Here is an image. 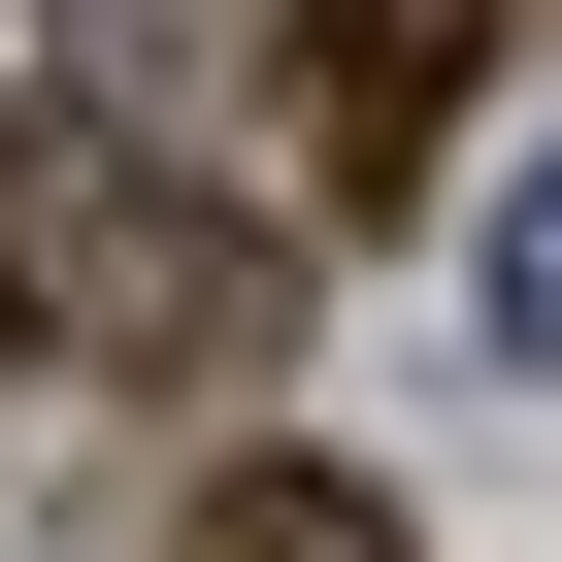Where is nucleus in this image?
<instances>
[{
  "mask_svg": "<svg viewBox=\"0 0 562 562\" xmlns=\"http://www.w3.org/2000/svg\"><path fill=\"white\" fill-rule=\"evenodd\" d=\"M166 562H430V529H397L364 463H299V430H265V463H199V529H166Z\"/></svg>",
  "mask_w": 562,
  "mask_h": 562,
  "instance_id": "nucleus-3",
  "label": "nucleus"
},
{
  "mask_svg": "<svg viewBox=\"0 0 562 562\" xmlns=\"http://www.w3.org/2000/svg\"><path fill=\"white\" fill-rule=\"evenodd\" d=\"M496 331H529V364H562V166H529V232H496Z\"/></svg>",
  "mask_w": 562,
  "mask_h": 562,
  "instance_id": "nucleus-4",
  "label": "nucleus"
},
{
  "mask_svg": "<svg viewBox=\"0 0 562 562\" xmlns=\"http://www.w3.org/2000/svg\"><path fill=\"white\" fill-rule=\"evenodd\" d=\"M0 299H34V331H100V364H232V299H265V232H232L199 166L67 133V166H0Z\"/></svg>",
  "mask_w": 562,
  "mask_h": 562,
  "instance_id": "nucleus-1",
  "label": "nucleus"
},
{
  "mask_svg": "<svg viewBox=\"0 0 562 562\" xmlns=\"http://www.w3.org/2000/svg\"><path fill=\"white\" fill-rule=\"evenodd\" d=\"M463 67H496V0H299V199H430Z\"/></svg>",
  "mask_w": 562,
  "mask_h": 562,
  "instance_id": "nucleus-2",
  "label": "nucleus"
}]
</instances>
